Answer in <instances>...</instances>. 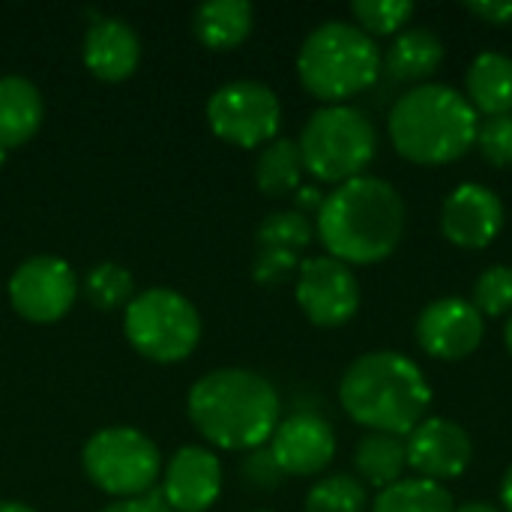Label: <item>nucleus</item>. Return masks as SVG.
<instances>
[{
	"instance_id": "33",
	"label": "nucleus",
	"mask_w": 512,
	"mask_h": 512,
	"mask_svg": "<svg viewBox=\"0 0 512 512\" xmlns=\"http://www.w3.org/2000/svg\"><path fill=\"white\" fill-rule=\"evenodd\" d=\"M465 9L471 15H477L486 24H507L512 21V3L510 0H480V3H465Z\"/></svg>"
},
{
	"instance_id": "21",
	"label": "nucleus",
	"mask_w": 512,
	"mask_h": 512,
	"mask_svg": "<svg viewBox=\"0 0 512 512\" xmlns=\"http://www.w3.org/2000/svg\"><path fill=\"white\" fill-rule=\"evenodd\" d=\"M255 24V9L246 0H207L192 12V33L201 45L228 51L246 42Z\"/></svg>"
},
{
	"instance_id": "15",
	"label": "nucleus",
	"mask_w": 512,
	"mask_h": 512,
	"mask_svg": "<svg viewBox=\"0 0 512 512\" xmlns=\"http://www.w3.org/2000/svg\"><path fill=\"white\" fill-rule=\"evenodd\" d=\"M222 495V462L207 447H180L162 471V501L171 512H207Z\"/></svg>"
},
{
	"instance_id": "17",
	"label": "nucleus",
	"mask_w": 512,
	"mask_h": 512,
	"mask_svg": "<svg viewBox=\"0 0 512 512\" xmlns=\"http://www.w3.org/2000/svg\"><path fill=\"white\" fill-rule=\"evenodd\" d=\"M84 66L102 81H126L141 60V39L123 18H99L84 33Z\"/></svg>"
},
{
	"instance_id": "29",
	"label": "nucleus",
	"mask_w": 512,
	"mask_h": 512,
	"mask_svg": "<svg viewBox=\"0 0 512 512\" xmlns=\"http://www.w3.org/2000/svg\"><path fill=\"white\" fill-rule=\"evenodd\" d=\"M477 312L483 318H504L512 315V267L498 264L477 276L474 282V300Z\"/></svg>"
},
{
	"instance_id": "11",
	"label": "nucleus",
	"mask_w": 512,
	"mask_h": 512,
	"mask_svg": "<svg viewBox=\"0 0 512 512\" xmlns=\"http://www.w3.org/2000/svg\"><path fill=\"white\" fill-rule=\"evenodd\" d=\"M294 297L303 315L318 327H342L360 309V282L354 270L330 255L300 261Z\"/></svg>"
},
{
	"instance_id": "20",
	"label": "nucleus",
	"mask_w": 512,
	"mask_h": 512,
	"mask_svg": "<svg viewBox=\"0 0 512 512\" xmlns=\"http://www.w3.org/2000/svg\"><path fill=\"white\" fill-rule=\"evenodd\" d=\"M465 99L486 117L512 114V57L501 51H483L465 72Z\"/></svg>"
},
{
	"instance_id": "1",
	"label": "nucleus",
	"mask_w": 512,
	"mask_h": 512,
	"mask_svg": "<svg viewBox=\"0 0 512 512\" xmlns=\"http://www.w3.org/2000/svg\"><path fill=\"white\" fill-rule=\"evenodd\" d=\"M408 222L405 201L390 180L381 177H354L333 192H327L315 231L342 264H381L402 243Z\"/></svg>"
},
{
	"instance_id": "7",
	"label": "nucleus",
	"mask_w": 512,
	"mask_h": 512,
	"mask_svg": "<svg viewBox=\"0 0 512 512\" xmlns=\"http://www.w3.org/2000/svg\"><path fill=\"white\" fill-rule=\"evenodd\" d=\"M129 345L153 363L186 360L201 339V315L189 297L174 288H147L135 294L123 315Z\"/></svg>"
},
{
	"instance_id": "39",
	"label": "nucleus",
	"mask_w": 512,
	"mask_h": 512,
	"mask_svg": "<svg viewBox=\"0 0 512 512\" xmlns=\"http://www.w3.org/2000/svg\"><path fill=\"white\" fill-rule=\"evenodd\" d=\"M504 342H507V351H510L512 357V315L510 321H507V330H504Z\"/></svg>"
},
{
	"instance_id": "9",
	"label": "nucleus",
	"mask_w": 512,
	"mask_h": 512,
	"mask_svg": "<svg viewBox=\"0 0 512 512\" xmlns=\"http://www.w3.org/2000/svg\"><path fill=\"white\" fill-rule=\"evenodd\" d=\"M207 123L228 144L246 150L264 147L279 138L282 102L261 81H228L207 99Z\"/></svg>"
},
{
	"instance_id": "2",
	"label": "nucleus",
	"mask_w": 512,
	"mask_h": 512,
	"mask_svg": "<svg viewBox=\"0 0 512 512\" xmlns=\"http://www.w3.org/2000/svg\"><path fill=\"white\" fill-rule=\"evenodd\" d=\"M189 420L219 450L249 453L264 447L282 417L276 387L249 369H216L189 390Z\"/></svg>"
},
{
	"instance_id": "37",
	"label": "nucleus",
	"mask_w": 512,
	"mask_h": 512,
	"mask_svg": "<svg viewBox=\"0 0 512 512\" xmlns=\"http://www.w3.org/2000/svg\"><path fill=\"white\" fill-rule=\"evenodd\" d=\"M453 512H501L495 504H489V501H468V504H462V507H456Z\"/></svg>"
},
{
	"instance_id": "6",
	"label": "nucleus",
	"mask_w": 512,
	"mask_h": 512,
	"mask_svg": "<svg viewBox=\"0 0 512 512\" xmlns=\"http://www.w3.org/2000/svg\"><path fill=\"white\" fill-rule=\"evenodd\" d=\"M303 168L321 183H348L363 177L378 153V132L369 114L357 105H324L300 132Z\"/></svg>"
},
{
	"instance_id": "5",
	"label": "nucleus",
	"mask_w": 512,
	"mask_h": 512,
	"mask_svg": "<svg viewBox=\"0 0 512 512\" xmlns=\"http://www.w3.org/2000/svg\"><path fill=\"white\" fill-rule=\"evenodd\" d=\"M297 75L306 93L324 105H348L381 75V48L369 33L348 21L318 24L300 45Z\"/></svg>"
},
{
	"instance_id": "8",
	"label": "nucleus",
	"mask_w": 512,
	"mask_h": 512,
	"mask_svg": "<svg viewBox=\"0 0 512 512\" xmlns=\"http://www.w3.org/2000/svg\"><path fill=\"white\" fill-rule=\"evenodd\" d=\"M81 465L96 489L120 501L150 495L162 477L159 447L132 426H108L90 435L81 453Z\"/></svg>"
},
{
	"instance_id": "24",
	"label": "nucleus",
	"mask_w": 512,
	"mask_h": 512,
	"mask_svg": "<svg viewBox=\"0 0 512 512\" xmlns=\"http://www.w3.org/2000/svg\"><path fill=\"white\" fill-rule=\"evenodd\" d=\"M453 495L432 480L423 477H411V480H399L390 489L378 492L372 512H453Z\"/></svg>"
},
{
	"instance_id": "12",
	"label": "nucleus",
	"mask_w": 512,
	"mask_h": 512,
	"mask_svg": "<svg viewBox=\"0 0 512 512\" xmlns=\"http://www.w3.org/2000/svg\"><path fill=\"white\" fill-rule=\"evenodd\" d=\"M486 336V318L471 300L441 297L429 303L417 318V345L444 363L471 357Z\"/></svg>"
},
{
	"instance_id": "18",
	"label": "nucleus",
	"mask_w": 512,
	"mask_h": 512,
	"mask_svg": "<svg viewBox=\"0 0 512 512\" xmlns=\"http://www.w3.org/2000/svg\"><path fill=\"white\" fill-rule=\"evenodd\" d=\"M45 117L42 93L24 75H0V147L27 144Z\"/></svg>"
},
{
	"instance_id": "25",
	"label": "nucleus",
	"mask_w": 512,
	"mask_h": 512,
	"mask_svg": "<svg viewBox=\"0 0 512 512\" xmlns=\"http://www.w3.org/2000/svg\"><path fill=\"white\" fill-rule=\"evenodd\" d=\"M87 303L99 312H114L120 306H129L135 297V279L126 267L114 261H102L87 270L84 285H81Z\"/></svg>"
},
{
	"instance_id": "22",
	"label": "nucleus",
	"mask_w": 512,
	"mask_h": 512,
	"mask_svg": "<svg viewBox=\"0 0 512 512\" xmlns=\"http://www.w3.org/2000/svg\"><path fill=\"white\" fill-rule=\"evenodd\" d=\"M354 468H357L363 486H372L378 492L390 489L393 483L405 480V471H408L405 438L387 435V432L363 435L354 450Z\"/></svg>"
},
{
	"instance_id": "40",
	"label": "nucleus",
	"mask_w": 512,
	"mask_h": 512,
	"mask_svg": "<svg viewBox=\"0 0 512 512\" xmlns=\"http://www.w3.org/2000/svg\"><path fill=\"white\" fill-rule=\"evenodd\" d=\"M3 159H6V150L0 147V165H3Z\"/></svg>"
},
{
	"instance_id": "26",
	"label": "nucleus",
	"mask_w": 512,
	"mask_h": 512,
	"mask_svg": "<svg viewBox=\"0 0 512 512\" xmlns=\"http://www.w3.org/2000/svg\"><path fill=\"white\" fill-rule=\"evenodd\" d=\"M369 492L360 480L348 474H333L318 480L306 495V512H366Z\"/></svg>"
},
{
	"instance_id": "35",
	"label": "nucleus",
	"mask_w": 512,
	"mask_h": 512,
	"mask_svg": "<svg viewBox=\"0 0 512 512\" xmlns=\"http://www.w3.org/2000/svg\"><path fill=\"white\" fill-rule=\"evenodd\" d=\"M324 198H327V195H324L318 186H300V189L294 192V204H297L294 210H297V213H303V216H306V213H315V216H318V210H321Z\"/></svg>"
},
{
	"instance_id": "10",
	"label": "nucleus",
	"mask_w": 512,
	"mask_h": 512,
	"mask_svg": "<svg viewBox=\"0 0 512 512\" xmlns=\"http://www.w3.org/2000/svg\"><path fill=\"white\" fill-rule=\"evenodd\" d=\"M78 297V279L69 261L57 255H36L15 267L9 276L12 309L33 324L60 321Z\"/></svg>"
},
{
	"instance_id": "23",
	"label": "nucleus",
	"mask_w": 512,
	"mask_h": 512,
	"mask_svg": "<svg viewBox=\"0 0 512 512\" xmlns=\"http://www.w3.org/2000/svg\"><path fill=\"white\" fill-rule=\"evenodd\" d=\"M303 156L294 138H273L261 147L255 162V183L270 198H285L300 189L303 180Z\"/></svg>"
},
{
	"instance_id": "28",
	"label": "nucleus",
	"mask_w": 512,
	"mask_h": 512,
	"mask_svg": "<svg viewBox=\"0 0 512 512\" xmlns=\"http://www.w3.org/2000/svg\"><path fill=\"white\" fill-rule=\"evenodd\" d=\"M357 27L369 36L402 33V27L414 18V3L408 0H357L351 6Z\"/></svg>"
},
{
	"instance_id": "31",
	"label": "nucleus",
	"mask_w": 512,
	"mask_h": 512,
	"mask_svg": "<svg viewBox=\"0 0 512 512\" xmlns=\"http://www.w3.org/2000/svg\"><path fill=\"white\" fill-rule=\"evenodd\" d=\"M240 477L246 480V486L258 489V492H273L282 486L285 480V471L279 468L276 456L270 453V447H258V450H249L240 462Z\"/></svg>"
},
{
	"instance_id": "30",
	"label": "nucleus",
	"mask_w": 512,
	"mask_h": 512,
	"mask_svg": "<svg viewBox=\"0 0 512 512\" xmlns=\"http://www.w3.org/2000/svg\"><path fill=\"white\" fill-rule=\"evenodd\" d=\"M474 147L483 153V159L495 168H510L512 165V114L501 117H486L477 126V141Z\"/></svg>"
},
{
	"instance_id": "19",
	"label": "nucleus",
	"mask_w": 512,
	"mask_h": 512,
	"mask_svg": "<svg viewBox=\"0 0 512 512\" xmlns=\"http://www.w3.org/2000/svg\"><path fill=\"white\" fill-rule=\"evenodd\" d=\"M444 63V42L429 27H408L396 33L393 45L381 54V69L393 81H426Z\"/></svg>"
},
{
	"instance_id": "32",
	"label": "nucleus",
	"mask_w": 512,
	"mask_h": 512,
	"mask_svg": "<svg viewBox=\"0 0 512 512\" xmlns=\"http://www.w3.org/2000/svg\"><path fill=\"white\" fill-rule=\"evenodd\" d=\"M297 273H300V258H297V252H285V249H261L255 258V267H252L255 282L264 288L285 285Z\"/></svg>"
},
{
	"instance_id": "3",
	"label": "nucleus",
	"mask_w": 512,
	"mask_h": 512,
	"mask_svg": "<svg viewBox=\"0 0 512 512\" xmlns=\"http://www.w3.org/2000/svg\"><path fill=\"white\" fill-rule=\"evenodd\" d=\"M339 402L345 414L369 432L408 438L432 408V387L411 357L399 351H369L345 369Z\"/></svg>"
},
{
	"instance_id": "14",
	"label": "nucleus",
	"mask_w": 512,
	"mask_h": 512,
	"mask_svg": "<svg viewBox=\"0 0 512 512\" xmlns=\"http://www.w3.org/2000/svg\"><path fill=\"white\" fill-rule=\"evenodd\" d=\"M504 228V201L483 183H459L441 207V231L459 249H486Z\"/></svg>"
},
{
	"instance_id": "27",
	"label": "nucleus",
	"mask_w": 512,
	"mask_h": 512,
	"mask_svg": "<svg viewBox=\"0 0 512 512\" xmlns=\"http://www.w3.org/2000/svg\"><path fill=\"white\" fill-rule=\"evenodd\" d=\"M315 237V228L309 222V216L297 213V210H276L270 216H264V222L258 225V246L261 249H285V252H303Z\"/></svg>"
},
{
	"instance_id": "34",
	"label": "nucleus",
	"mask_w": 512,
	"mask_h": 512,
	"mask_svg": "<svg viewBox=\"0 0 512 512\" xmlns=\"http://www.w3.org/2000/svg\"><path fill=\"white\" fill-rule=\"evenodd\" d=\"M99 512H171L165 507L162 498L156 495H144V498H126V501H117V504H108L105 510Z\"/></svg>"
},
{
	"instance_id": "36",
	"label": "nucleus",
	"mask_w": 512,
	"mask_h": 512,
	"mask_svg": "<svg viewBox=\"0 0 512 512\" xmlns=\"http://www.w3.org/2000/svg\"><path fill=\"white\" fill-rule=\"evenodd\" d=\"M501 504H504V510L512 512V465L504 474V483H501Z\"/></svg>"
},
{
	"instance_id": "41",
	"label": "nucleus",
	"mask_w": 512,
	"mask_h": 512,
	"mask_svg": "<svg viewBox=\"0 0 512 512\" xmlns=\"http://www.w3.org/2000/svg\"><path fill=\"white\" fill-rule=\"evenodd\" d=\"M252 512H270V510H252Z\"/></svg>"
},
{
	"instance_id": "16",
	"label": "nucleus",
	"mask_w": 512,
	"mask_h": 512,
	"mask_svg": "<svg viewBox=\"0 0 512 512\" xmlns=\"http://www.w3.org/2000/svg\"><path fill=\"white\" fill-rule=\"evenodd\" d=\"M270 453L285 477H315L336 456V432L324 417L297 411L288 420H279L270 438Z\"/></svg>"
},
{
	"instance_id": "13",
	"label": "nucleus",
	"mask_w": 512,
	"mask_h": 512,
	"mask_svg": "<svg viewBox=\"0 0 512 512\" xmlns=\"http://www.w3.org/2000/svg\"><path fill=\"white\" fill-rule=\"evenodd\" d=\"M408 468L432 483H447V480H459L471 459H474V444L471 435L447 420V417H426L408 438Z\"/></svg>"
},
{
	"instance_id": "4",
	"label": "nucleus",
	"mask_w": 512,
	"mask_h": 512,
	"mask_svg": "<svg viewBox=\"0 0 512 512\" xmlns=\"http://www.w3.org/2000/svg\"><path fill=\"white\" fill-rule=\"evenodd\" d=\"M480 117L450 84H417L390 111L387 132L396 153L414 165H450L477 141Z\"/></svg>"
},
{
	"instance_id": "38",
	"label": "nucleus",
	"mask_w": 512,
	"mask_h": 512,
	"mask_svg": "<svg viewBox=\"0 0 512 512\" xmlns=\"http://www.w3.org/2000/svg\"><path fill=\"white\" fill-rule=\"evenodd\" d=\"M0 512H36L27 504H18V501H0Z\"/></svg>"
}]
</instances>
